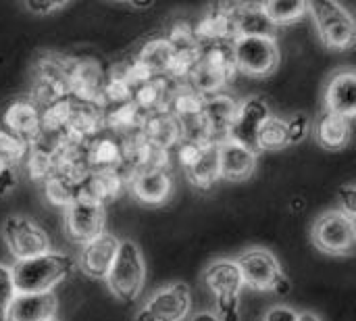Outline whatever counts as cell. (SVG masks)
Masks as SVG:
<instances>
[{
	"instance_id": "6da1fadb",
	"label": "cell",
	"mask_w": 356,
	"mask_h": 321,
	"mask_svg": "<svg viewBox=\"0 0 356 321\" xmlns=\"http://www.w3.org/2000/svg\"><path fill=\"white\" fill-rule=\"evenodd\" d=\"M198 58L192 71L186 77V84L198 92L200 96H213L225 90L236 77V61H234V42L229 40H213L198 42Z\"/></svg>"
},
{
	"instance_id": "7a4b0ae2",
	"label": "cell",
	"mask_w": 356,
	"mask_h": 321,
	"mask_svg": "<svg viewBox=\"0 0 356 321\" xmlns=\"http://www.w3.org/2000/svg\"><path fill=\"white\" fill-rule=\"evenodd\" d=\"M75 267L73 257L50 251L31 259L15 261L10 274L17 295H44L52 292L63 280H67Z\"/></svg>"
},
{
	"instance_id": "3957f363",
	"label": "cell",
	"mask_w": 356,
	"mask_h": 321,
	"mask_svg": "<svg viewBox=\"0 0 356 321\" xmlns=\"http://www.w3.org/2000/svg\"><path fill=\"white\" fill-rule=\"evenodd\" d=\"M104 282L111 295L121 303H131L140 297L146 282V263L140 246L134 240H121Z\"/></svg>"
},
{
	"instance_id": "277c9868",
	"label": "cell",
	"mask_w": 356,
	"mask_h": 321,
	"mask_svg": "<svg viewBox=\"0 0 356 321\" xmlns=\"http://www.w3.org/2000/svg\"><path fill=\"white\" fill-rule=\"evenodd\" d=\"M244 286L259 292H273L286 297L290 292V278L284 274L277 257L267 249H248L236 259Z\"/></svg>"
},
{
	"instance_id": "5b68a950",
	"label": "cell",
	"mask_w": 356,
	"mask_h": 321,
	"mask_svg": "<svg viewBox=\"0 0 356 321\" xmlns=\"http://www.w3.org/2000/svg\"><path fill=\"white\" fill-rule=\"evenodd\" d=\"M69 65L71 58L44 52L33 65L29 100L40 109H46L69 96Z\"/></svg>"
},
{
	"instance_id": "8992f818",
	"label": "cell",
	"mask_w": 356,
	"mask_h": 321,
	"mask_svg": "<svg viewBox=\"0 0 356 321\" xmlns=\"http://www.w3.org/2000/svg\"><path fill=\"white\" fill-rule=\"evenodd\" d=\"M309 15L321 42L332 50H350L356 44L355 19L340 2H309Z\"/></svg>"
},
{
	"instance_id": "52a82bcc",
	"label": "cell",
	"mask_w": 356,
	"mask_h": 321,
	"mask_svg": "<svg viewBox=\"0 0 356 321\" xmlns=\"http://www.w3.org/2000/svg\"><path fill=\"white\" fill-rule=\"evenodd\" d=\"M236 71L248 77H269L277 71L282 52L275 38L254 36L234 40Z\"/></svg>"
},
{
	"instance_id": "ba28073f",
	"label": "cell",
	"mask_w": 356,
	"mask_h": 321,
	"mask_svg": "<svg viewBox=\"0 0 356 321\" xmlns=\"http://www.w3.org/2000/svg\"><path fill=\"white\" fill-rule=\"evenodd\" d=\"M311 240L317 251L334 257L350 255L356 244L355 219L346 217L338 209L321 213L311 228Z\"/></svg>"
},
{
	"instance_id": "9c48e42d",
	"label": "cell",
	"mask_w": 356,
	"mask_h": 321,
	"mask_svg": "<svg viewBox=\"0 0 356 321\" xmlns=\"http://www.w3.org/2000/svg\"><path fill=\"white\" fill-rule=\"evenodd\" d=\"M177 161L184 167L190 184L198 190H211L219 178V144L204 142H179Z\"/></svg>"
},
{
	"instance_id": "30bf717a",
	"label": "cell",
	"mask_w": 356,
	"mask_h": 321,
	"mask_svg": "<svg viewBox=\"0 0 356 321\" xmlns=\"http://www.w3.org/2000/svg\"><path fill=\"white\" fill-rule=\"evenodd\" d=\"M2 236H4L6 249L10 251L15 261L31 259V257L52 251L50 238L44 232V228H40L33 219H29L25 215L6 217V221L2 226Z\"/></svg>"
},
{
	"instance_id": "8fae6325",
	"label": "cell",
	"mask_w": 356,
	"mask_h": 321,
	"mask_svg": "<svg viewBox=\"0 0 356 321\" xmlns=\"http://www.w3.org/2000/svg\"><path fill=\"white\" fill-rule=\"evenodd\" d=\"M192 292L184 282H173L159 288L138 311L136 321H181L190 315Z\"/></svg>"
},
{
	"instance_id": "7c38bea8",
	"label": "cell",
	"mask_w": 356,
	"mask_h": 321,
	"mask_svg": "<svg viewBox=\"0 0 356 321\" xmlns=\"http://www.w3.org/2000/svg\"><path fill=\"white\" fill-rule=\"evenodd\" d=\"M106 69L94 58H71L69 65V96L104 107Z\"/></svg>"
},
{
	"instance_id": "4fadbf2b",
	"label": "cell",
	"mask_w": 356,
	"mask_h": 321,
	"mask_svg": "<svg viewBox=\"0 0 356 321\" xmlns=\"http://www.w3.org/2000/svg\"><path fill=\"white\" fill-rule=\"evenodd\" d=\"M202 282L213 292L217 309L240 303V292L244 288V280H242V274H240V267H238L236 259H217V261H213L204 269Z\"/></svg>"
},
{
	"instance_id": "5bb4252c",
	"label": "cell",
	"mask_w": 356,
	"mask_h": 321,
	"mask_svg": "<svg viewBox=\"0 0 356 321\" xmlns=\"http://www.w3.org/2000/svg\"><path fill=\"white\" fill-rule=\"evenodd\" d=\"M65 232L71 242L83 246L106 232V209L90 203H73L65 209Z\"/></svg>"
},
{
	"instance_id": "9a60e30c",
	"label": "cell",
	"mask_w": 356,
	"mask_h": 321,
	"mask_svg": "<svg viewBox=\"0 0 356 321\" xmlns=\"http://www.w3.org/2000/svg\"><path fill=\"white\" fill-rule=\"evenodd\" d=\"M269 107L263 98H246L242 102H238V111L234 115V121L227 130V138L229 142H236L252 152L259 155L257 148V132L261 127V123L269 117Z\"/></svg>"
},
{
	"instance_id": "2e32d148",
	"label": "cell",
	"mask_w": 356,
	"mask_h": 321,
	"mask_svg": "<svg viewBox=\"0 0 356 321\" xmlns=\"http://www.w3.org/2000/svg\"><path fill=\"white\" fill-rule=\"evenodd\" d=\"M165 40L171 46V63H169L167 75L177 81H186L188 73L192 71V67L198 58V48H200V44L194 36V27L186 21H177V23H173V27L169 29Z\"/></svg>"
},
{
	"instance_id": "e0dca14e",
	"label": "cell",
	"mask_w": 356,
	"mask_h": 321,
	"mask_svg": "<svg viewBox=\"0 0 356 321\" xmlns=\"http://www.w3.org/2000/svg\"><path fill=\"white\" fill-rule=\"evenodd\" d=\"M86 163L94 173L117 171L121 175L125 167V138L102 130L86 142Z\"/></svg>"
},
{
	"instance_id": "ac0fdd59",
	"label": "cell",
	"mask_w": 356,
	"mask_h": 321,
	"mask_svg": "<svg viewBox=\"0 0 356 321\" xmlns=\"http://www.w3.org/2000/svg\"><path fill=\"white\" fill-rule=\"evenodd\" d=\"M121 240L115 234H100L98 238L83 244L77 253V267L92 280H106L113 261L117 257Z\"/></svg>"
},
{
	"instance_id": "d6986e66",
	"label": "cell",
	"mask_w": 356,
	"mask_h": 321,
	"mask_svg": "<svg viewBox=\"0 0 356 321\" xmlns=\"http://www.w3.org/2000/svg\"><path fill=\"white\" fill-rule=\"evenodd\" d=\"M323 111L353 121L356 115V73L353 67L338 69L330 75L323 90Z\"/></svg>"
},
{
	"instance_id": "ffe728a7",
	"label": "cell",
	"mask_w": 356,
	"mask_h": 321,
	"mask_svg": "<svg viewBox=\"0 0 356 321\" xmlns=\"http://www.w3.org/2000/svg\"><path fill=\"white\" fill-rule=\"evenodd\" d=\"M184 86V81H177L169 75H161V77H152L142 81L134 94L131 100L138 104V109L146 115L150 113H163L171 109V102L175 98V94L179 92V88Z\"/></svg>"
},
{
	"instance_id": "44dd1931",
	"label": "cell",
	"mask_w": 356,
	"mask_h": 321,
	"mask_svg": "<svg viewBox=\"0 0 356 321\" xmlns=\"http://www.w3.org/2000/svg\"><path fill=\"white\" fill-rule=\"evenodd\" d=\"M173 171L171 167H161L154 171H144L127 182L129 192L144 205H163L173 194Z\"/></svg>"
},
{
	"instance_id": "7402d4cb",
	"label": "cell",
	"mask_w": 356,
	"mask_h": 321,
	"mask_svg": "<svg viewBox=\"0 0 356 321\" xmlns=\"http://www.w3.org/2000/svg\"><path fill=\"white\" fill-rule=\"evenodd\" d=\"M259 155L229 140L219 142V178L225 182H246L257 171Z\"/></svg>"
},
{
	"instance_id": "603a6c76",
	"label": "cell",
	"mask_w": 356,
	"mask_h": 321,
	"mask_svg": "<svg viewBox=\"0 0 356 321\" xmlns=\"http://www.w3.org/2000/svg\"><path fill=\"white\" fill-rule=\"evenodd\" d=\"M229 19H232L234 40L254 38V36L275 38V27L269 23L267 15L263 13L261 2H236V4H232Z\"/></svg>"
},
{
	"instance_id": "cb8c5ba5",
	"label": "cell",
	"mask_w": 356,
	"mask_h": 321,
	"mask_svg": "<svg viewBox=\"0 0 356 321\" xmlns=\"http://www.w3.org/2000/svg\"><path fill=\"white\" fill-rule=\"evenodd\" d=\"M67 134L75 140H90L104 130V115L102 109L73 96L67 98Z\"/></svg>"
},
{
	"instance_id": "d4e9b609",
	"label": "cell",
	"mask_w": 356,
	"mask_h": 321,
	"mask_svg": "<svg viewBox=\"0 0 356 321\" xmlns=\"http://www.w3.org/2000/svg\"><path fill=\"white\" fill-rule=\"evenodd\" d=\"M123 188H125V180L117 171H100V173L90 171L79 182L77 203L106 207V203H113L121 194Z\"/></svg>"
},
{
	"instance_id": "484cf974",
	"label": "cell",
	"mask_w": 356,
	"mask_h": 321,
	"mask_svg": "<svg viewBox=\"0 0 356 321\" xmlns=\"http://www.w3.org/2000/svg\"><path fill=\"white\" fill-rule=\"evenodd\" d=\"M0 125L25 140H31L42 127V109L29 98H17L2 113Z\"/></svg>"
},
{
	"instance_id": "4316f807",
	"label": "cell",
	"mask_w": 356,
	"mask_h": 321,
	"mask_svg": "<svg viewBox=\"0 0 356 321\" xmlns=\"http://www.w3.org/2000/svg\"><path fill=\"white\" fill-rule=\"evenodd\" d=\"M58 301L54 292L17 295L8 307L6 321H48L56 318Z\"/></svg>"
},
{
	"instance_id": "83f0119b",
	"label": "cell",
	"mask_w": 356,
	"mask_h": 321,
	"mask_svg": "<svg viewBox=\"0 0 356 321\" xmlns=\"http://www.w3.org/2000/svg\"><path fill=\"white\" fill-rule=\"evenodd\" d=\"M238 102L232 94L219 92L213 96H204V119L211 132L213 142H223L227 138V130L234 121V115L238 111Z\"/></svg>"
},
{
	"instance_id": "f1b7e54d",
	"label": "cell",
	"mask_w": 356,
	"mask_h": 321,
	"mask_svg": "<svg viewBox=\"0 0 356 321\" xmlns=\"http://www.w3.org/2000/svg\"><path fill=\"white\" fill-rule=\"evenodd\" d=\"M140 136L144 140H148L150 144L169 152L171 148H175L181 142V127L171 111L150 113V115H146V119L142 123Z\"/></svg>"
},
{
	"instance_id": "f546056e",
	"label": "cell",
	"mask_w": 356,
	"mask_h": 321,
	"mask_svg": "<svg viewBox=\"0 0 356 321\" xmlns=\"http://www.w3.org/2000/svg\"><path fill=\"white\" fill-rule=\"evenodd\" d=\"M169 63H171V46L165 38H154L146 42L142 50L138 52V56L131 61L142 81L167 75Z\"/></svg>"
},
{
	"instance_id": "4dcf8cb0",
	"label": "cell",
	"mask_w": 356,
	"mask_h": 321,
	"mask_svg": "<svg viewBox=\"0 0 356 321\" xmlns=\"http://www.w3.org/2000/svg\"><path fill=\"white\" fill-rule=\"evenodd\" d=\"M315 136H317V142L325 150H342L350 142L353 121H348V119H344L340 115H334V113L323 111L319 115V119H317Z\"/></svg>"
},
{
	"instance_id": "1f68e13d",
	"label": "cell",
	"mask_w": 356,
	"mask_h": 321,
	"mask_svg": "<svg viewBox=\"0 0 356 321\" xmlns=\"http://www.w3.org/2000/svg\"><path fill=\"white\" fill-rule=\"evenodd\" d=\"M79 182L81 180H75V178L63 175V173H54L52 178H48L42 184V192H44V196H46V201L50 205H56V207H65L67 209L73 203H77Z\"/></svg>"
},
{
	"instance_id": "d6a6232c",
	"label": "cell",
	"mask_w": 356,
	"mask_h": 321,
	"mask_svg": "<svg viewBox=\"0 0 356 321\" xmlns=\"http://www.w3.org/2000/svg\"><path fill=\"white\" fill-rule=\"evenodd\" d=\"M288 146H290V138H288L286 119L275 117V115H269L261 123V127L257 132V148H259V152L261 150L277 152V150H284Z\"/></svg>"
},
{
	"instance_id": "836d02e7",
	"label": "cell",
	"mask_w": 356,
	"mask_h": 321,
	"mask_svg": "<svg viewBox=\"0 0 356 321\" xmlns=\"http://www.w3.org/2000/svg\"><path fill=\"white\" fill-rule=\"evenodd\" d=\"M263 13L267 15L269 23L277 29L284 25H292L302 21L309 15V2H290V0H273L261 2Z\"/></svg>"
},
{
	"instance_id": "e575fe53",
	"label": "cell",
	"mask_w": 356,
	"mask_h": 321,
	"mask_svg": "<svg viewBox=\"0 0 356 321\" xmlns=\"http://www.w3.org/2000/svg\"><path fill=\"white\" fill-rule=\"evenodd\" d=\"M27 155H29V140H25L0 125V159L6 165L17 169L19 165H23Z\"/></svg>"
},
{
	"instance_id": "d590c367",
	"label": "cell",
	"mask_w": 356,
	"mask_h": 321,
	"mask_svg": "<svg viewBox=\"0 0 356 321\" xmlns=\"http://www.w3.org/2000/svg\"><path fill=\"white\" fill-rule=\"evenodd\" d=\"M15 297H17V288H15V282H13L10 267L0 263V321H6L8 307L15 301Z\"/></svg>"
},
{
	"instance_id": "8d00e7d4",
	"label": "cell",
	"mask_w": 356,
	"mask_h": 321,
	"mask_svg": "<svg viewBox=\"0 0 356 321\" xmlns=\"http://www.w3.org/2000/svg\"><path fill=\"white\" fill-rule=\"evenodd\" d=\"M286 125H288L290 144H298V142H302L309 136V119H307L305 113H296L294 117H290L286 121Z\"/></svg>"
},
{
	"instance_id": "74e56055",
	"label": "cell",
	"mask_w": 356,
	"mask_h": 321,
	"mask_svg": "<svg viewBox=\"0 0 356 321\" xmlns=\"http://www.w3.org/2000/svg\"><path fill=\"white\" fill-rule=\"evenodd\" d=\"M338 198H340V213H344L346 217L355 219L356 215V186L353 182L344 184L338 192Z\"/></svg>"
},
{
	"instance_id": "f35d334b",
	"label": "cell",
	"mask_w": 356,
	"mask_h": 321,
	"mask_svg": "<svg viewBox=\"0 0 356 321\" xmlns=\"http://www.w3.org/2000/svg\"><path fill=\"white\" fill-rule=\"evenodd\" d=\"M17 169L0 159V196H6L17 186Z\"/></svg>"
},
{
	"instance_id": "ab89813d",
	"label": "cell",
	"mask_w": 356,
	"mask_h": 321,
	"mask_svg": "<svg viewBox=\"0 0 356 321\" xmlns=\"http://www.w3.org/2000/svg\"><path fill=\"white\" fill-rule=\"evenodd\" d=\"M23 6L33 15L46 17V15H52V13H56L60 8H67L69 2H23Z\"/></svg>"
},
{
	"instance_id": "60d3db41",
	"label": "cell",
	"mask_w": 356,
	"mask_h": 321,
	"mask_svg": "<svg viewBox=\"0 0 356 321\" xmlns=\"http://www.w3.org/2000/svg\"><path fill=\"white\" fill-rule=\"evenodd\" d=\"M296 318H298V311H294L292 307L275 305L265 313L263 321H296Z\"/></svg>"
},
{
	"instance_id": "b9f144b4",
	"label": "cell",
	"mask_w": 356,
	"mask_h": 321,
	"mask_svg": "<svg viewBox=\"0 0 356 321\" xmlns=\"http://www.w3.org/2000/svg\"><path fill=\"white\" fill-rule=\"evenodd\" d=\"M215 315H217L219 321H240V303L223 307V309H217Z\"/></svg>"
},
{
	"instance_id": "7bdbcfd3",
	"label": "cell",
	"mask_w": 356,
	"mask_h": 321,
	"mask_svg": "<svg viewBox=\"0 0 356 321\" xmlns=\"http://www.w3.org/2000/svg\"><path fill=\"white\" fill-rule=\"evenodd\" d=\"M296 321H323L317 313H313V311H300L298 313V318Z\"/></svg>"
},
{
	"instance_id": "ee69618b",
	"label": "cell",
	"mask_w": 356,
	"mask_h": 321,
	"mask_svg": "<svg viewBox=\"0 0 356 321\" xmlns=\"http://www.w3.org/2000/svg\"><path fill=\"white\" fill-rule=\"evenodd\" d=\"M190 321H219V320H217V315H215V313H211V311H202V313H196V315H194Z\"/></svg>"
},
{
	"instance_id": "f6af8a7d",
	"label": "cell",
	"mask_w": 356,
	"mask_h": 321,
	"mask_svg": "<svg viewBox=\"0 0 356 321\" xmlns=\"http://www.w3.org/2000/svg\"><path fill=\"white\" fill-rule=\"evenodd\" d=\"M48 321H58V320H56V318H54V320H48Z\"/></svg>"
}]
</instances>
